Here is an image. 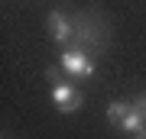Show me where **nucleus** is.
<instances>
[{
	"label": "nucleus",
	"instance_id": "obj_7",
	"mask_svg": "<svg viewBox=\"0 0 146 139\" xmlns=\"http://www.w3.org/2000/svg\"><path fill=\"white\" fill-rule=\"evenodd\" d=\"M46 78H49V84H55V81H62V71L52 65V68H46Z\"/></svg>",
	"mask_w": 146,
	"mask_h": 139
},
{
	"label": "nucleus",
	"instance_id": "obj_2",
	"mask_svg": "<svg viewBox=\"0 0 146 139\" xmlns=\"http://www.w3.org/2000/svg\"><path fill=\"white\" fill-rule=\"evenodd\" d=\"M58 65H62L65 74L78 78V81L94 78V55H88V52H81V49H75V45H65V49H62Z\"/></svg>",
	"mask_w": 146,
	"mask_h": 139
},
{
	"label": "nucleus",
	"instance_id": "obj_1",
	"mask_svg": "<svg viewBox=\"0 0 146 139\" xmlns=\"http://www.w3.org/2000/svg\"><path fill=\"white\" fill-rule=\"evenodd\" d=\"M72 20H75V36H72L68 45L88 52V55H94V58L104 55V52H107V42H110V26H107V20H104L98 10L75 13Z\"/></svg>",
	"mask_w": 146,
	"mask_h": 139
},
{
	"label": "nucleus",
	"instance_id": "obj_3",
	"mask_svg": "<svg viewBox=\"0 0 146 139\" xmlns=\"http://www.w3.org/2000/svg\"><path fill=\"white\" fill-rule=\"evenodd\" d=\"M52 103L58 113H75V110H81L84 103V94L78 84H68V81H55L52 84Z\"/></svg>",
	"mask_w": 146,
	"mask_h": 139
},
{
	"label": "nucleus",
	"instance_id": "obj_5",
	"mask_svg": "<svg viewBox=\"0 0 146 139\" xmlns=\"http://www.w3.org/2000/svg\"><path fill=\"white\" fill-rule=\"evenodd\" d=\"M130 110H133V100H110V103H107V120H110L114 126H120Z\"/></svg>",
	"mask_w": 146,
	"mask_h": 139
},
{
	"label": "nucleus",
	"instance_id": "obj_6",
	"mask_svg": "<svg viewBox=\"0 0 146 139\" xmlns=\"http://www.w3.org/2000/svg\"><path fill=\"white\" fill-rule=\"evenodd\" d=\"M133 107L140 110V113H143V120H146V91H143V94H136V100H133Z\"/></svg>",
	"mask_w": 146,
	"mask_h": 139
},
{
	"label": "nucleus",
	"instance_id": "obj_4",
	"mask_svg": "<svg viewBox=\"0 0 146 139\" xmlns=\"http://www.w3.org/2000/svg\"><path fill=\"white\" fill-rule=\"evenodd\" d=\"M46 26H49V36H52L58 45H68L72 42V36H75V20L68 13H62V10H52L46 16Z\"/></svg>",
	"mask_w": 146,
	"mask_h": 139
}]
</instances>
